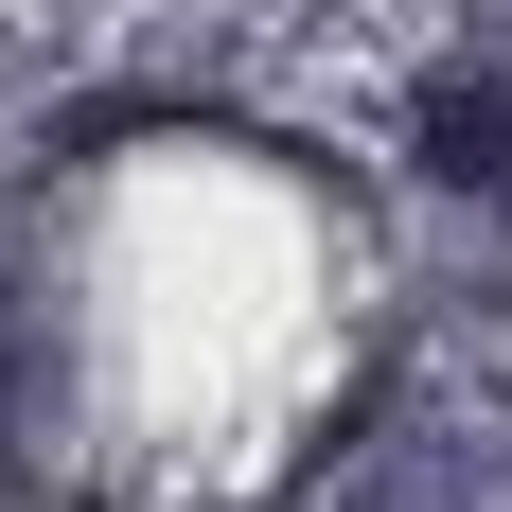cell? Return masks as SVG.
<instances>
[{
	"label": "cell",
	"instance_id": "6da1fadb",
	"mask_svg": "<svg viewBox=\"0 0 512 512\" xmlns=\"http://www.w3.org/2000/svg\"><path fill=\"white\" fill-rule=\"evenodd\" d=\"M460 177H477V195H495V230H512V71H477V106H460Z\"/></svg>",
	"mask_w": 512,
	"mask_h": 512
}]
</instances>
